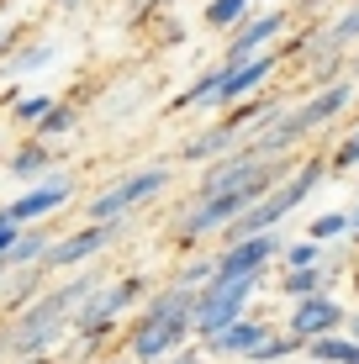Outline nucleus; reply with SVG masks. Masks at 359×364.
<instances>
[{
    "mask_svg": "<svg viewBox=\"0 0 359 364\" xmlns=\"http://www.w3.org/2000/svg\"><path fill=\"white\" fill-rule=\"evenodd\" d=\"M296 348H301V338H296V333H286V338H280V333H264V343H259L249 359H254V364H275V359L296 354Z\"/></svg>",
    "mask_w": 359,
    "mask_h": 364,
    "instance_id": "a211bd4d",
    "label": "nucleus"
},
{
    "mask_svg": "<svg viewBox=\"0 0 359 364\" xmlns=\"http://www.w3.org/2000/svg\"><path fill=\"white\" fill-rule=\"evenodd\" d=\"M301 264H323V243L306 237V243H291L286 248V269H301Z\"/></svg>",
    "mask_w": 359,
    "mask_h": 364,
    "instance_id": "5701e85b",
    "label": "nucleus"
},
{
    "mask_svg": "<svg viewBox=\"0 0 359 364\" xmlns=\"http://www.w3.org/2000/svg\"><path fill=\"white\" fill-rule=\"evenodd\" d=\"M0 43H6V37H0Z\"/></svg>",
    "mask_w": 359,
    "mask_h": 364,
    "instance_id": "7c9ffc66",
    "label": "nucleus"
},
{
    "mask_svg": "<svg viewBox=\"0 0 359 364\" xmlns=\"http://www.w3.org/2000/svg\"><path fill=\"white\" fill-rule=\"evenodd\" d=\"M6 274H11V264H6V259H0V280H6Z\"/></svg>",
    "mask_w": 359,
    "mask_h": 364,
    "instance_id": "cd10ccee",
    "label": "nucleus"
},
{
    "mask_svg": "<svg viewBox=\"0 0 359 364\" xmlns=\"http://www.w3.org/2000/svg\"><path fill=\"white\" fill-rule=\"evenodd\" d=\"M291 27V11H269V16H243L238 27L227 32V53L217 58V64H243V58L264 53V48H275V37Z\"/></svg>",
    "mask_w": 359,
    "mask_h": 364,
    "instance_id": "423d86ee",
    "label": "nucleus"
},
{
    "mask_svg": "<svg viewBox=\"0 0 359 364\" xmlns=\"http://www.w3.org/2000/svg\"><path fill=\"white\" fill-rule=\"evenodd\" d=\"M343 317H349V311H343L333 296L317 291V296H301V301H296V311H291V333L301 338V343H312V338L338 333V328H343Z\"/></svg>",
    "mask_w": 359,
    "mask_h": 364,
    "instance_id": "9d476101",
    "label": "nucleus"
},
{
    "mask_svg": "<svg viewBox=\"0 0 359 364\" xmlns=\"http://www.w3.org/2000/svg\"><path fill=\"white\" fill-rule=\"evenodd\" d=\"M349 232V211H323V217H312V228H306V237H317V243H328V237Z\"/></svg>",
    "mask_w": 359,
    "mask_h": 364,
    "instance_id": "aec40b11",
    "label": "nucleus"
},
{
    "mask_svg": "<svg viewBox=\"0 0 359 364\" xmlns=\"http://www.w3.org/2000/svg\"><path fill=\"white\" fill-rule=\"evenodd\" d=\"M48 111H53V95H27V100H16V122H21V127H37Z\"/></svg>",
    "mask_w": 359,
    "mask_h": 364,
    "instance_id": "412c9836",
    "label": "nucleus"
},
{
    "mask_svg": "<svg viewBox=\"0 0 359 364\" xmlns=\"http://www.w3.org/2000/svg\"><path fill=\"white\" fill-rule=\"evenodd\" d=\"M243 137L227 127V122H217L212 132H201V137H191V143H185V164H212V159H222V154H232V148H238Z\"/></svg>",
    "mask_w": 359,
    "mask_h": 364,
    "instance_id": "f8f14e48",
    "label": "nucleus"
},
{
    "mask_svg": "<svg viewBox=\"0 0 359 364\" xmlns=\"http://www.w3.org/2000/svg\"><path fill=\"white\" fill-rule=\"evenodd\" d=\"M69 196H74V180H69V174H48V180H37L32 191H21L16 200H11L6 217L16 222V228H32V222H43L48 211H58Z\"/></svg>",
    "mask_w": 359,
    "mask_h": 364,
    "instance_id": "6e6552de",
    "label": "nucleus"
},
{
    "mask_svg": "<svg viewBox=\"0 0 359 364\" xmlns=\"http://www.w3.org/2000/svg\"><path fill=\"white\" fill-rule=\"evenodd\" d=\"M164 185H169V169H132V174H122L117 185H106V191L90 200V222L127 217V211H138L143 200H154Z\"/></svg>",
    "mask_w": 359,
    "mask_h": 364,
    "instance_id": "20e7f679",
    "label": "nucleus"
},
{
    "mask_svg": "<svg viewBox=\"0 0 359 364\" xmlns=\"http://www.w3.org/2000/svg\"><path fill=\"white\" fill-rule=\"evenodd\" d=\"M323 285H328V269H323V264H301V269H286V274H280V291L296 296V301H301V296H317Z\"/></svg>",
    "mask_w": 359,
    "mask_h": 364,
    "instance_id": "2eb2a0df",
    "label": "nucleus"
},
{
    "mask_svg": "<svg viewBox=\"0 0 359 364\" xmlns=\"http://www.w3.org/2000/svg\"><path fill=\"white\" fill-rule=\"evenodd\" d=\"M122 232H127V217H117V222H90V228L58 237V243L43 254V269H74V264H85V259L101 254L106 243H117Z\"/></svg>",
    "mask_w": 359,
    "mask_h": 364,
    "instance_id": "39448f33",
    "label": "nucleus"
},
{
    "mask_svg": "<svg viewBox=\"0 0 359 364\" xmlns=\"http://www.w3.org/2000/svg\"><path fill=\"white\" fill-rule=\"evenodd\" d=\"M48 164H53V148H48L43 137H37V143H21L16 154L6 159V169L16 174V180H32V174H43Z\"/></svg>",
    "mask_w": 359,
    "mask_h": 364,
    "instance_id": "4468645a",
    "label": "nucleus"
},
{
    "mask_svg": "<svg viewBox=\"0 0 359 364\" xmlns=\"http://www.w3.org/2000/svg\"><path fill=\"white\" fill-rule=\"evenodd\" d=\"M349 228H359V206H354V211H349Z\"/></svg>",
    "mask_w": 359,
    "mask_h": 364,
    "instance_id": "a878e982",
    "label": "nucleus"
},
{
    "mask_svg": "<svg viewBox=\"0 0 359 364\" xmlns=\"http://www.w3.org/2000/svg\"><path fill=\"white\" fill-rule=\"evenodd\" d=\"M53 248V237H48L43 228H21V237H16V248L6 254V264L11 269H32V264H43V254Z\"/></svg>",
    "mask_w": 359,
    "mask_h": 364,
    "instance_id": "ddd939ff",
    "label": "nucleus"
},
{
    "mask_svg": "<svg viewBox=\"0 0 359 364\" xmlns=\"http://www.w3.org/2000/svg\"><path fill=\"white\" fill-rule=\"evenodd\" d=\"M349 338H354V343H359V311H354V333H349Z\"/></svg>",
    "mask_w": 359,
    "mask_h": 364,
    "instance_id": "bb28decb",
    "label": "nucleus"
},
{
    "mask_svg": "<svg viewBox=\"0 0 359 364\" xmlns=\"http://www.w3.org/2000/svg\"><path fill=\"white\" fill-rule=\"evenodd\" d=\"M195 296L191 285H169L164 296H154L138 311V328H132V354L138 364H159L175 348H185V338L195 333Z\"/></svg>",
    "mask_w": 359,
    "mask_h": 364,
    "instance_id": "f03ea898",
    "label": "nucleus"
},
{
    "mask_svg": "<svg viewBox=\"0 0 359 364\" xmlns=\"http://www.w3.org/2000/svg\"><path fill=\"white\" fill-rule=\"evenodd\" d=\"M138 291H143L138 274H127V280H117V285H106V291H95L80 311H74V328H80L85 338H95L111 317H117V311H127V306H132V296H138Z\"/></svg>",
    "mask_w": 359,
    "mask_h": 364,
    "instance_id": "1a4fd4ad",
    "label": "nucleus"
},
{
    "mask_svg": "<svg viewBox=\"0 0 359 364\" xmlns=\"http://www.w3.org/2000/svg\"><path fill=\"white\" fill-rule=\"evenodd\" d=\"M16 364H53V359H48V354H32V359H16Z\"/></svg>",
    "mask_w": 359,
    "mask_h": 364,
    "instance_id": "393cba45",
    "label": "nucleus"
},
{
    "mask_svg": "<svg viewBox=\"0 0 359 364\" xmlns=\"http://www.w3.org/2000/svg\"><path fill=\"white\" fill-rule=\"evenodd\" d=\"M264 322H254V317H238L232 328H222V333H212L206 338V354H232V359H249L259 343H264Z\"/></svg>",
    "mask_w": 359,
    "mask_h": 364,
    "instance_id": "9b49d317",
    "label": "nucleus"
},
{
    "mask_svg": "<svg viewBox=\"0 0 359 364\" xmlns=\"http://www.w3.org/2000/svg\"><path fill=\"white\" fill-rule=\"evenodd\" d=\"M275 254H280L275 232H254V237H243V243H227L222 259H217V269H212V280H243V274H259Z\"/></svg>",
    "mask_w": 359,
    "mask_h": 364,
    "instance_id": "0eeeda50",
    "label": "nucleus"
},
{
    "mask_svg": "<svg viewBox=\"0 0 359 364\" xmlns=\"http://www.w3.org/2000/svg\"><path fill=\"white\" fill-rule=\"evenodd\" d=\"M243 16H249V0H212L206 6V27L212 32H232Z\"/></svg>",
    "mask_w": 359,
    "mask_h": 364,
    "instance_id": "f3484780",
    "label": "nucleus"
},
{
    "mask_svg": "<svg viewBox=\"0 0 359 364\" xmlns=\"http://www.w3.org/2000/svg\"><path fill=\"white\" fill-rule=\"evenodd\" d=\"M259 274H243V280H206L201 296H195V333L212 338L222 328H232V322L243 317V306H249Z\"/></svg>",
    "mask_w": 359,
    "mask_h": 364,
    "instance_id": "7ed1b4c3",
    "label": "nucleus"
},
{
    "mask_svg": "<svg viewBox=\"0 0 359 364\" xmlns=\"http://www.w3.org/2000/svg\"><path fill=\"white\" fill-rule=\"evenodd\" d=\"M349 80H359V53H354V74H349Z\"/></svg>",
    "mask_w": 359,
    "mask_h": 364,
    "instance_id": "c85d7f7f",
    "label": "nucleus"
},
{
    "mask_svg": "<svg viewBox=\"0 0 359 364\" xmlns=\"http://www.w3.org/2000/svg\"><path fill=\"white\" fill-rule=\"evenodd\" d=\"M301 6H323V0H301Z\"/></svg>",
    "mask_w": 359,
    "mask_h": 364,
    "instance_id": "c756f323",
    "label": "nucleus"
},
{
    "mask_svg": "<svg viewBox=\"0 0 359 364\" xmlns=\"http://www.w3.org/2000/svg\"><path fill=\"white\" fill-rule=\"evenodd\" d=\"M328 164L333 169H354L359 164V122H354V132H343V143L328 154Z\"/></svg>",
    "mask_w": 359,
    "mask_h": 364,
    "instance_id": "4be33fe9",
    "label": "nucleus"
},
{
    "mask_svg": "<svg viewBox=\"0 0 359 364\" xmlns=\"http://www.w3.org/2000/svg\"><path fill=\"white\" fill-rule=\"evenodd\" d=\"M74 117H80V111H74L69 100H53V111H48V117L37 122L32 132H37V137H58V132H69V127H74Z\"/></svg>",
    "mask_w": 359,
    "mask_h": 364,
    "instance_id": "6ab92c4d",
    "label": "nucleus"
},
{
    "mask_svg": "<svg viewBox=\"0 0 359 364\" xmlns=\"http://www.w3.org/2000/svg\"><path fill=\"white\" fill-rule=\"evenodd\" d=\"M159 364H201V354H191V348L180 354V348H175V354H169V359H159Z\"/></svg>",
    "mask_w": 359,
    "mask_h": 364,
    "instance_id": "b1692460",
    "label": "nucleus"
},
{
    "mask_svg": "<svg viewBox=\"0 0 359 364\" xmlns=\"http://www.w3.org/2000/svg\"><path fill=\"white\" fill-rule=\"evenodd\" d=\"M95 291H101V269H85V274H74V280H64L58 291L37 296L32 306H21V311H16L11 333L0 338V354H11V359H32V354H43L48 343H58V333L69 328L74 311H80Z\"/></svg>",
    "mask_w": 359,
    "mask_h": 364,
    "instance_id": "f257e3e1",
    "label": "nucleus"
},
{
    "mask_svg": "<svg viewBox=\"0 0 359 364\" xmlns=\"http://www.w3.org/2000/svg\"><path fill=\"white\" fill-rule=\"evenodd\" d=\"M306 354L312 359H323V364H359V343L354 338H312V343H306Z\"/></svg>",
    "mask_w": 359,
    "mask_h": 364,
    "instance_id": "dca6fc26",
    "label": "nucleus"
}]
</instances>
